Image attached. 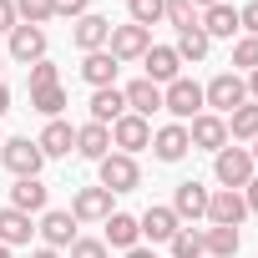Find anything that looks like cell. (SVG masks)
Returning <instances> with one entry per match:
<instances>
[{
	"label": "cell",
	"mask_w": 258,
	"mask_h": 258,
	"mask_svg": "<svg viewBox=\"0 0 258 258\" xmlns=\"http://www.w3.org/2000/svg\"><path fill=\"white\" fill-rule=\"evenodd\" d=\"M162 111H167L172 121H182V126H187L198 111H208V106H203V86H198L192 76L167 81V86H162Z\"/></svg>",
	"instance_id": "cell-4"
},
{
	"label": "cell",
	"mask_w": 258,
	"mask_h": 258,
	"mask_svg": "<svg viewBox=\"0 0 258 258\" xmlns=\"http://www.w3.org/2000/svg\"><path fill=\"white\" fill-rule=\"evenodd\" d=\"M51 11H56V16H71V21H81V16L91 11V0H51Z\"/></svg>",
	"instance_id": "cell-38"
},
{
	"label": "cell",
	"mask_w": 258,
	"mask_h": 258,
	"mask_svg": "<svg viewBox=\"0 0 258 258\" xmlns=\"http://www.w3.org/2000/svg\"><path fill=\"white\" fill-rule=\"evenodd\" d=\"M243 203H248V213H258V172H253V182L243 187Z\"/></svg>",
	"instance_id": "cell-41"
},
{
	"label": "cell",
	"mask_w": 258,
	"mask_h": 258,
	"mask_svg": "<svg viewBox=\"0 0 258 258\" xmlns=\"http://www.w3.org/2000/svg\"><path fill=\"white\" fill-rule=\"evenodd\" d=\"M111 152V126H101V121H86V126H76V157H86V162H101Z\"/></svg>",
	"instance_id": "cell-25"
},
{
	"label": "cell",
	"mask_w": 258,
	"mask_h": 258,
	"mask_svg": "<svg viewBox=\"0 0 258 258\" xmlns=\"http://www.w3.org/2000/svg\"><path fill=\"white\" fill-rule=\"evenodd\" d=\"M243 218H248V203H243V192H233V187H218V192L208 198V223H213V228H243Z\"/></svg>",
	"instance_id": "cell-12"
},
{
	"label": "cell",
	"mask_w": 258,
	"mask_h": 258,
	"mask_svg": "<svg viewBox=\"0 0 258 258\" xmlns=\"http://www.w3.org/2000/svg\"><path fill=\"white\" fill-rule=\"evenodd\" d=\"M0 167H6L11 177H41L46 157H41L36 137H6L0 142Z\"/></svg>",
	"instance_id": "cell-5"
},
{
	"label": "cell",
	"mask_w": 258,
	"mask_h": 258,
	"mask_svg": "<svg viewBox=\"0 0 258 258\" xmlns=\"http://www.w3.org/2000/svg\"><path fill=\"white\" fill-rule=\"evenodd\" d=\"M121 258H157V253H152V248H142V243H137V248H126V253H121Z\"/></svg>",
	"instance_id": "cell-42"
},
{
	"label": "cell",
	"mask_w": 258,
	"mask_h": 258,
	"mask_svg": "<svg viewBox=\"0 0 258 258\" xmlns=\"http://www.w3.org/2000/svg\"><path fill=\"white\" fill-rule=\"evenodd\" d=\"M46 203H51V187L41 182V177H16V187H11V208H21V213H46Z\"/></svg>",
	"instance_id": "cell-23"
},
{
	"label": "cell",
	"mask_w": 258,
	"mask_h": 258,
	"mask_svg": "<svg viewBox=\"0 0 258 258\" xmlns=\"http://www.w3.org/2000/svg\"><path fill=\"white\" fill-rule=\"evenodd\" d=\"M31 258H61V253H56V248H46V243H41V248H36V253H31Z\"/></svg>",
	"instance_id": "cell-45"
},
{
	"label": "cell",
	"mask_w": 258,
	"mask_h": 258,
	"mask_svg": "<svg viewBox=\"0 0 258 258\" xmlns=\"http://www.w3.org/2000/svg\"><path fill=\"white\" fill-rule=\"evenodd\" d=\"M106 36H111V21L106 16H96V11H86L76 26H71V46L86 56V51H106Z\"/></svg>",
	"instance_id": "cell-14"
},
{
	"label": "cell",
	"mask_w": 258,
	"mask_h": 258,
	"mask_svg": "<svg viewBox=\"0 0 258 258\" xmlns=\"http://www.w3.org/2000/svg\"><path fill=\"white\" fill-rule=\"evenodd\" d=\"M147 147H152V121H147V116L126 111V116H116V121H111V152L137 157V152H147Z\"/></svg>",
	"instance_id": "cell-6"
},
{
	"label": "cell",
	"mask_w": 258,
	"mask_h": 258,
	"mask_svg": "<svg viewBox=\"0 0 258 258\" xmlns=\"http://www.w3.org/2000/svg\"><path fill=\"white\" fill-rule=\"evenodd\" d=\"M96 182L116 198V192H137L142 187V167H137V157H126V152H106L101 162H96Z\"/></svg>",
	"instance_id": "cell-3"
},
{
	"label": "cell",
	"mask_w": 258,
	"mask_h": 258,
	"mask_svg": "<svg viewBox=\"0 0 258 258\" xmlns=\"http://www.w3.org/2000/svg\"><path fill=\"white\" fill-rule=\"evenodd\" d=\"M243 101H248V81H243L238 71H218V76L203 86V106L218 111V116H233Z\"/></svg>",
	"instance_id": "cell-1"
},
{
	"label": "cell",
	"mask_w": 258,
	"mask_h": 258,
	"mask_svg": "<svg viewBox=\"0 0 258 258\" xmlns=\"http://www.w3.org/2000/svg\"><path fill=\"white\" fill-rule=\"evenodd\" d=\"M116 71H121V61H116L111 51H86V56H81V81H86L91 91L116 86Z\"/></svg>",
	"instance_id": "cell-18"
},
{
	"label": "cell",
	"mask_w": 258,
	"mask_h": 258,
	"mask_svg": "<svg viewBox=\"0 0 258 258\" xmlns=\"http://www.w3.org/2000/svg\"><path fill=\"white\" fill-rule=\"evenodd\" d=\"M31 106H36L46 121H56V116L66 111V91H61V86H46V91H36V96H31Z\"/></svg>",
	"instance_id": "cell-34"
},
{
	"label": "cell",
	"mask_w": 258,
	"mask_h": 258,
	"mask_svg": "<svg viewBox=\"0 0 258 258\" xmlns=\"http://www.w3.org/2000/svg\"><path fill=\"white\" fill-rule=\"evenodd\" d=\"M198 26H203V36H208V41H238V11L228 6V0H218V6H208Z\"/></svg>",
	"instance_id": "cell-20"
},
{
	"label": "cell",
	"mask_w": 258,
	"mask_h": 258,
	"mask_svg": "<svg viewBox=\"0 0 258 258\" xmlns=\"http://www.w3.org/2000/svg\"><path fill=\"white\" fill-rule=\"evenodd\" d=\"M36 147H41L46 162H51V157H71V152H76V126L61 121V116L46 121V126H41V137H36Z\"/></svg>",
	"instance_id": "cell-17"
},
{
	"label": "cell",
	"mask_w": 258,
	"mask_h": 258,
	"mask_svg": "<svg viewBox=\"0 0 258 258\" xmlns=\"http://www.w3.org/2000/svg\"><path fill=\"white\" fill-rule=\"evenodd\" d=\"M71 258H111V248L101 238H76L71 243Z\"/></svg>",
	"instance_id": "cell-37"
},
{
	"label": "cell",
	"mask_w": 258,
	"mask_h": 258,
	"mask_svg": "<svg viewBox=\"0 0 258 258\" xmlns=\"http://www.w3.org/2000/svg\"><path fill=\"white\" fill-rule=\"evenodd\" d=\"M172 51H177V61L187 66V61H203V56L213 51V41L203 36V26H192V31H177V46H172Z\"/></svg>",
	"instance_id": "cell-29"
},
{
	"label": "cell",
	"mask_w": 258,
	"mask_h": 258,
	"mask_svg": "<svg viewBox=\"0 0 258 258\" xmlns=\"http://www.w3.org/2000/svg\"><path fill=\"white\" fill-rule=\"evenodd\" d=\"M91 121H101V126H111L116 116H126V96H121V86H101V91H91Z\"/></svg>",
	"instance_id": "cell-26"
},
{
	"label": "cell",
	"mask_w": 258,
	"mask_h": 258,
	"mask_svg": "<svg viewBox=\"0 0 258 258\" xmlns=\"http://www.w3.org/2000/svg\"><path fill=\"white\" fill-rule=\"evenodd\" d=\"M147 46H152V31H147V26H132V21L111 26V36H106V51H111L121 66H126V61H142Z\"/></svg>",
	"instance_id": "cell-7"
},
{
	"label": "cell",
	"mask_w": 258,
	"mask_h": 258,
	"mask_svg": "<svg viewBox=\"0 0 258 258\" xmlns=\"http://www.w3.org/2000/svg\"><path fill=\"white\" fill-rule=\"evenodd\" d=\"M187 152H192V142H187V126L182 121H167V126L152 132V157L157 162H182Z\"/></svg>",
	"instance_id": "cell-13"
},
{
	"label": "cell",
	"mask_w": 258,
	"mask_h": 258,
	"mask_svg": "<svg viewBox=\"0 0 258 258\" xmlns=\"http://www.w3.org/2000/svg\"><path fill=\"white\" fill-rule=\"evenodd\" d=\"M46 86H61V66L46 56V61H36V66H26V91L36 96V91H46Z\"/></svg>",
	"instance_id": "cell-30"
},
{
	"label": "cell",
	"mask_w": 258,
	"mask_h": 258,
	"mask_svg": "<svg viewBox=\"0 0 258 258\" xmlns=\"http://www.w3.org/2000/svg\"><path fill=\"white\" fill-rule=\"evenodd\" d=\"M187 6H192V11H208V6H218V0H187Z\"/></svg>",
	"instance_id": "cell-46"
},
{
	"label": "cell",
	"mask_w": 258,
	"mask_h": 258,
	"mask_svg": "<svg viewBox=\"0 0 258 258\" xmlns=\"http://www.w3.org/2000/svg\"><path fill=\"white\" fill-rule=\"evenodd\" d=\"M76 228H81V223L71 218V208H46V213H41V223H36L41 243H46V248H56V253H61V248H71V243L81 238Z\"/></svg>",
	"instance_id": "cell-9"
},
{
	"label": "cell",
	"mask_w": 258,
	"mask_h": 258,
	"mask_svg": "<svg viewBox=\"0 0 258 258\" xmlns=\"http://www.w3.org/2000/svg\"><path fill=\"white\" fill-rule=\"evenodd\" d=\"M162 21H172L177 31H192V26L203 21V11H192L187 0H167V6H162Z\"/></svg>",
	"instance_id": "cell-35"
},
{
	"label": "cell",
	"mask_w": 258,
	"mask_h": 258,
	"mask_svg": "<svg viewBox=\"0 0 258 258\" xmlns=\"http://www.w3.org/2000/svg\"><path fill=\"white\" fill-rule=\"evenodd\" d=\"M46 31L41 26H16L11 31V61H21V66H36V61H46Z\"/></svg>",
	"instance_id": "cell-15"
},
{
	"label": "cell",
	"mask_w": 258,
	"mask_h": 258,
	"mask_svg": "<svg viewBox=\"0 0 258 258\" xmlns=\"http://www.w3.org/2000/svg\"><path fill=\"white\" fill-rule=\"evenodd\" d=\"M0 71H6V56H0ZM0 81H6V76H0Z\"/></svg>",
	"instance_id": "cell-48"
},
{
	"label": "cell",
	"mask_w": 258,
	"mask_h": 258,
	"mask_svg": "<svg viewBox=\"0 0 258 258\" xmlns=\"http://www.w3.org/2000/svg\"><path fill=\"white\" fill-rule=\"evenodd\" d=\"M167 248H172V258H208L203 253V228H177Z\"/></svg>",
	"instance_id": "cell-31"
},
{
	"label": "cell",
	"mask_w": 258,
	"mask_h": 258,
	"mask_svg": "<svg viewBox=\"0 0 258 258\" xmlns=\"http://www.w3.org/2000/svg\"><path fill=\"white\" fill-rule=\"evenodd\" d=\"M243 81H248V101H258V71H248Z\"/></svg>",
	"instance_id": "cell-43"
},
{
	"label": "cell",
	"mask_w": 258,
	"mask_h": 258,
	"mask_svg": "<svg viewBox=\"0 0 258 258\" xmlns=\"http://www.w3.org/2000/svg\"><path fill=\"white\" fill-rule=\"evenodd\" d=\"M0 142H6V137H0Z\"/></svg>",
	"instance_id": "cell-49"
},
{
	"label": "cell",
	"mask_w": 258,
	"mask_h": 258,
	"mask_svg": "<svg viewBox=\"0 0 258 258\" xmlns=\"http://www.w3.org/2000/svg\"><path fill=\"white\" fill-rule=\"evenodd\" d=\"M16 16H21V26H41V31H46V21H56L51 0H16Z\"/></svg>",
	"instance_id": "cell-33"
},
{
	"label": "cell",
	"mask_w": 258,
	"mask_h": 258,
	"mask_svg": "<svg viewBox=\"0 0 258 258\" xmlns=\"http://www.w3.org/2000/svg\"><path fill=\"white\" fill-rule=\"evenodd\" d=\"M36 238V223H31V213H21V208H0V243L6 248H26Z\"/></svg>",
	"instance_id": "cell-21"
},
{
	"label": "cell",
	"mask_w": 258,
	"mask_h": 258,
	"mask_svg": "<svg viewBox=\"0 0 258 258\" xmlns=\"http://www.w3.org/2000/svg\"><path fill=\"white\" fill-rule=\"evenodd\" d=\"M187 142H192V152H223V147H228V116L198 111V116L187 121Z\"/></svg>",
	"instance_id": "cell-8"
},
{
	"label": "cell",
	"mask_w": 258,
	"mask_h": 258,
	"mask_svg": "<svg viewBox=\"0 0 258 258\" xmlns=\"http://www.w3.org/2000/svg\"><path fill=\"white\" fill-rule=\"evenodd\" d=\"M0 258H11V248H6V243H0Z\"/></svg>",
	"instance_id": "cell-47"
},
{
	"label": "cell",
	"mask_w": 258,
	"mask_h": 258,
	"mask_svg": "<svg viewBox=\"0 0 258 258\" xmlns=\"http://www.w3.org/2000/svg\"><path fill=\"white\" fill-rule=\"evenodd\" d=\"M137 223H142V238H147V243H172V233L182 228V223H177V213H172V208H162V203H152Z\"/></svg>",
	"instance_id": "cell-24"
},
{
	"label": "cell",
	"mask_w": 258,
	"mask_h": 258,
	"mask_svg": "<svg viewBox=\"0 0 258 258\" xmlns=\"http://www.w3.org/2000/svg\"><path fill=\"white\" fill-rule=\"evenodd\" d=\"M238 248H243V233L238 228H203V253L208 258H238Z\"/></svg>",
	"instance_id": "cell-27"
},
{
	"label": "cell",
	"mask_w": 258,
	"mask_h": 258,
	"mask_svg": "<svg viewBox=\"0 0 258 258\" xmlns=\"http://www.w3.org/2000/svg\"><path fill=\"white\" fill-rule=\"evenodd\" d=\"M213 177H218V187L243 192V187L253 182V152L238 147V142H228L223 152H213Z\"/></svg>",
	"instance_id": "cell-2"
},
{
	"label": "cell",
	"mask_w": 258,
	"mask_h": 258,
	"mask_svg": "<svg viewBox=\"0 0 258 258\" xmlns=\"http://www.w3.org/2000/svg\"><path fill=\"white\" fill-rule=\"evenodd\" d=\"M208 198H213V187H203L198 177H187V182H177V192H172V213H177V223L187 228V223H198V218H208Z\"/></svg>",
	"instance_id": "cell-11"
},
{
	"label": "cell",
	"mask_w": 258,
	"mask_h": 258,
	"mask_svg": "<svg viewBox=\"0 0 258 258\" xmlns=\"http://www.w3.org/2000/svg\"><path fill=\"white\" fill-rule=\"evenodd\" d=\"M101 243H106V248H121V253L137 248V243H142V223H137L132 213H111V218L101 223Z\"/></svg>",
	"instance_id": "cell-19"
},
{
	"label": "cell",
	"mask_w": 258,
	"mask_h": 258,
	"mask_svg": "<svg viewBox=\"0 0 258 258\" xmlns=\"http://www.w3.org/2000/svg\"><path fill=\"white\" fill-rule=\"evenodd\" d=\"M162 6H167V0H126V21L152 31V26L162 21Z\"/></svg>",
	"instance_id": "cell-32"
},
{
	"label": "cell",
	"mask_w": 258,
	"mask_h": 258,
	"mask_svg": "<svg viewBox=\"0 0 258 258\" xmlns=\"http://www.w3.org/2000/svg\"><path fill=\"white\" fill-rule=\"evenodd\" d=\"M21 26V16H16V0H0V36H11Z\"/></svg>",
	"instance_id": "cell-40"
},
{
	"label": "cell",
	"mask_w": 258,
	"mask_h": 258,
	"mask_svg": "<svg viewBox=\"0 0 258 258\" xmlns=\"http://www.w3.org/2000/svg\"><path fill=\"white\" fill-rule=\"evenodd\" d=\"M142 76H147L152 86H167V81H177V76H182V61H177V51H172V46H147V56H142Z\"/></svg>",
	"instance_id": "cell-16"
},
{
	"label": "cell",
	"mask_w": 258,
	"mask_h": 258,
	"mask_svg": "<svg viewBox=\"0 0 258 258\" xmlns=\"http://www.w3.org/2000/svg\"><path fill=\"white\" fill-rule=\"evenodd\" d=\"M238 31L243 36H258V0H248V6L238 11Z\"/></svg>",
	"instance_id": "cell-39"
},
{
	"label": "cell",
	"mask_w": 258,
	"mask_h": 258,
	"mask_svg": "<svg viewBox=\"0 0 258 258\" xmlns=\"http://www.w3.org/2000/svg\"><path fill=\"white\" fill-rule=\"evenodd\" d=\"M233 66H238V76L243 71H258V36H238L233 41Z\"/></svg>",
	"instance_id": "cell-36"
},
{
	"label": "cell",
	"mask_w": 258,
	"mask_h": 258,
	"mask_svg": "<svg viewBox=\"0 0 258 258\" xmlns=\"http://www.w3.org/2000/svg\"><path fill=\"white\" fill-rule=\"evenodd\" d=\"M121 96H126V111H137V116H147V121H152V111H162V86H152L147 76L126 81Z\"/></svg>",
	"instance_id": "cell-22"
},
{
	"label": "cell",
	"mask_w": 258,
	"mask_h": 258,
	"mask_svg": "<svg viewBox=\"0 0 258 258\" xmlns=\"http://www.w3.org/2000/svg\"><path fill=\"white\" fill-rule=\"evenodd\" d=\"M6 111H11V86L0 81V116H6Z\"/></svg>",
	"instance_id": "cell-44"
},
{
	"label": "cell",
	"mask_w": 258,
	"mask_h": 258,
	"mask_svg": "<svg viewBox=\"0 0 258 258\" xmlns=\"http://www.w3.org/2000/svg\"><path fill=\"white\" fill-rule=\"evenodd\" d=\"M228 142H258V101H243L233 116H228Z\"/></svg>",
	"instance_id": "cell-28"
},
{
	"label": "cell",
	"mask_w": 258,
	"mask_h": 258,
	"mask_svg": "<svg viewBox=\"0 0 258 258\" xmlns=\"http://www.w3.org/2000/svg\"><path fill=\"white\" fill-rule=\"evenodd\" d=\"M111 213H116V208H111V192H106L101 182L71 192V218H76V223H106Z\"/></svg>",
	"instance_id": "cell-10"
}]
</instances>
